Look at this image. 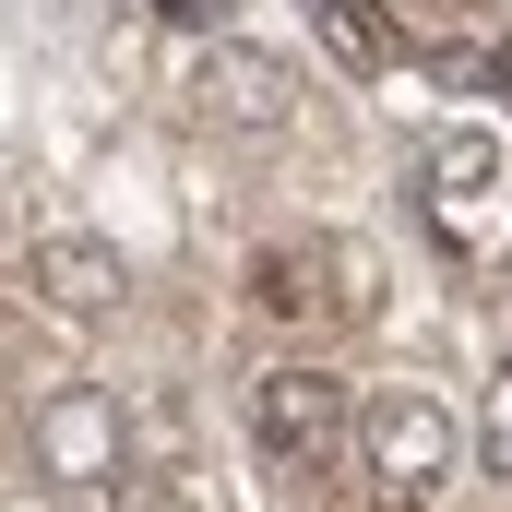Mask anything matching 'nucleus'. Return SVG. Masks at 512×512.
<instances>
[{"instance_id":"nucleus-2","label":"nucleus","mask_w":512,"mask_h":512,"mask_svg":"<svg viewBox=\"0 0 512 512\" xmlns=\"http://www.w3.org/2000/svg\"><path fill=\"white\" fill-rule=\"evenodd\" d=\"M36 465H48L60 489H120V477H131V417H120V393H96V382L48 393V405H36Z\"/></svg>"},{"instance_id":"nucleus-9","label":"nucleus","mask_w":512,"mask_h":512,"mask_svg":"<svg viewBox=\"0 0 512 512\" xmlns=\"http://www.w3.org/2000/svg\"><path fill=\"white\" fill-rule=\"evenodd\" d=\"M477 453H489V477H512V370L489 382V417H477Z\"/></svg>"},{"instance_id":"nucleus-5","label":"nucleus","mask_w":512,"mask_h":512,"mask_svg":"<svg viewBox=\"0 0 512 512\" xmlns=\"http://www.w3.org/2000/svg\"><path fill=\"white\" fill-rule=\"evenodd\" d=\"M191 96H203L215 131H286V120H298V72H286L274 48H215Z\"/></svg>"},{"instance_id":"nucleus-1","label":"nucleus","mask_w":512,"mask_h":512,"mask_svg":"<svg viewBox=\"0 0 512 512\" xmlns=\"http://www.w3.org/2000/svg\"><path fill=\"white\" fill-rule=\"evenodd\" d=\"M358 453H370V477H382L393 512L441 501V477H453V453H465V429L429 405V393H382L370 417H358Z\"/></svg>"},{"instance_id":"nucleus-4","label":"nucleus","mask_w":512,"mask_h":512,"mask_svg":"<svg viewBox=\"0 0 512 512\" xmlns=\"http://www.w3.org/2000/svg\"><path fill=\"white\" fill-rule=\"evenodd\" d=\"M24 286H36L60 322H108V310H120V286H131V262L108 251L96 227H48L36 262H24Z\"/></svg>"},{"instance_id":"nucleus-8","label":"nucleus","mask_w":512,"mask_h":512,"mask_svg":"<svg viewBox=\"0 0 512 512\" xmlns=\"http://www.w3.org/2000/svg\"><path fill=\"white\" fill-rule=\"evenodd\" d=\"M251 298L262 310H310V251H262L251 262Z\"/></svg>"},{"instance_id":"nucleus-12","label":"nucleus","mask_w":512,"mask_h":512,"mask_svg":"<svg viewBox=\"0 0 512 512\" xmlns=\"http://www.w3.org/2000/svg\"><path fill=\"white\" fill-rule=\"evenodd\" d=\"M489 84H501V96H512V48H501V60H489Z\"/></svg>"},{"instance_id":"nucleus-3","label":"nucleus","mask_w":512,"mask_h":512,"mask_svg":"<svg viewBox=\"0 0 512 512\" xmlns=\"http://www.w3.org/2000/svg\"><path fill=\"white\" fill-rule=\"evenodd\" d=\"M251 441L274 453V465H334L346 453V382L334 370H262V393H251Z\"/></svg>"},{"instance_id":"nucleus-7","label":"nucleus","mask_w":512,"mask_h":512,"mask_svg":"<svg viewBox=\"0 0 512 512\" xmlns=\"http://www.w3.org/2000/svg\"><path fill=\"white\" fill-rule=\"evenodd\" d=\"M322 36H334V60H346V72H382V60H393L382 24H370V0H322Z\"/></svg>"},{"instance_id":"nucleus-6","label":"nucleus","mask_w":512,"mask_h":512,"mask_svg":"<svg viewBox=\"0 0 512 512\" xmlns=\"http://www.w3.org/2000/svg\"><path fill=\"white\" fill-rule=\"evenodd\" d=\"M489 179H501V143L489 131H441L429 143V203H477Z\"/></svg>"},{"instance_id":"nucleus-13","label":"nucleus","mask_w":512,"mask_h":512,"mask_svg":"<svg viewBox=\"0 0 512 512\" xmlns=\"http://www.w3.org/2000/svg\"><path fill=\"white\" fill-rule=\"evenodd\" d=\"M36 512H84V501H36Z\"/></svg>"},{"instance_id":"nucleus-11","label":"nucleus","mask_w":512,"mask_h":512,"mask_svg":"<svg viewBox=\"0 0 512 512\" xmlns=\"http://www.w3.org/2000/svg\"><path fill=\"white\" fill-rule=\"evenodd\" d=\"M155 24H191L203 36V24H227V0H155Z\"/></svg>"},{"instance_id":"nucleus-10","label":"nucleus","mask_w":512,"mask_h":512,"mask_svg":"<svg viewBox=\"0 0 512 512\" xmlns=\"http://www.w3.org/2000/svg\"><path fill=\"white\" fill-rule=\"evenodd\" d=\"M108 512H191V501H179L167 477H120V489H108Z\"/></svg>"}]
</instances>
